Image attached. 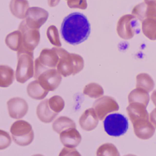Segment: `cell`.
<instances>
[{
  "label": "cell",
  "instance_id": "1",
  "mask_svg": "<svg viewBox=\"0 0 156 156\" xmlns=\"http://www.w3.org/2000/svg\"><path fill=\"white\" fill-rule=\"evenodd\" d=\"M91 33V25L84 14L73 12L63 21L61 34L65 41L71 45H77L85 41Z\"/></svg>",
  "mask_w": 156,
  "mask_h": 156
},
{
  "label": "cell",
  "instance_id": "2",
  "mask_svg": "<svg viewBox=\"0 0 156 156\" xmlns=\"http://www.w3.org/2000/svg\"><path fill=\"white\" fill-rule=\"evenodd\" d=\"M59 55L57 65L58 72L64 77L74 76L82 71L84 66L83 57L75 53H70L61 47H54Z\"/></svg>",
  "mask_w": 156,
  "mask_h": 156
},
{
  "label": "cell",
  "instance_id": "3",
  "mask_svg": "<svg viewBox=\"0 0 156 156\" xmlns=\"http://www.w3.org/2000/svg\"><path fill=\"white\" fill-rule=\"evenodd\" d=\"M18 64L15 73L17 82L24 83L34 76V53L17 52Z\"/></svg>",
  "mask_w": 156,
  "mask_h": 156
},
{
  "label": "cell",
  "instance_id": "4",
  "mask_svg": "<svg viewBox=\"0 0 156 156\" xmlns=\"http://www.w3.org/2000/svg\"><path fill=\"white\" fill-rule=\"evenodd\" d=\"M13 141L21 147L30 145L34 139V132L31 125L23 120L15 121L10 128Z\"/></svg>",
  "mask_w": 156,
  "mask_h": 156
},
{
  "label": "cell",
  "instance_id": "5",
  "mask_svg": "<svg viewBox=\"0 0 156 156\" xmlns=\"http://www.w3.org/2000/svg\"><path fill=\"white\" fill-rule=\"evenodd\" d=\"M128 119L119 113L110 114L104 121L105 131L109 136L118 137L124 135L128 129Z\"/></svg>",
  "mask_w": 156,
  "mask_h": 156
},
{
  "label": "cell",
  "instance_id": "6",
  "mask_svg": "<svg viewBox=\"0 0 156 156\" xmlns=\"http://www.w3.org/2000/svg\"><path fill=\"white\" fill-rule=\"evenodd\" d=\"M59 55L54 48L42 50L40 56L34 61V79L40 73L49 69H57Z\"/></svg>",
  "mask_w": 156,
  "mask_h": 156
},
{
  "label": "cell",
  "instance_id": "7",
  "mask_svg": "<svg viewBox=\"0 0 156 156\" xmlns=\"http://www.w3.org/2000/svg\"><path fill=\"white\" fill-rule=\"evenodd\" d=\"M19 30L21 33L23 43L21 48L18 52L34 53L41 40L40 30L28 27L24 20L20 23Z\"/></svg>",
  "mask_w": 156,
  "mask_h": 156
},
{
  "label": "cell",
  "instance_id": "8",
  "mask_svg": "<svg viewBox=\"0 0 156 156\" xmlns=\"http://www.w3.org/2000/svg\"><path fill=\"white\" fill-rule=\"evenodd\" d=\"M62 76L57 69H47L42 72L35 79L39 81L45 90L54 91L59 86Z\"/></svg>",
  "mask_w": 156,
  "mask_h": 156
},
{
  "label": "cell",
  "instance_id": "9",
  "mask_svg": "<svg viewBox=\"0 0 156 156\" xmlns=\"http://www.w3.org/2000/svg\"><path fill=\"white\" fill-rule=\"evenodd\" d=\"M49 16L45 10L38 7L30 8L25 19V23L31 29L39 30L46 22Z\"/></svg>",
  "mask_w": 156,
  "mask_h": 156
},
{
  "label": "cell",
  "instance_id": "10",
  "mask_svg": "<svg viewBox=\"0 0 156 156\" xmlns=\"http://www.w3.org/2000/svg\"><path fill=\"white\" fill-rule=\"evenodd\" d=\"M93 108L99 120H102L108 113L117 111L119 105L113 98L105 96L96 100L93 105Z\"/></svg>",
  "mask_w": 156,
  "mask_h": 156
},
{
  "label": "cell",
  "instance_id": "11",
  "mask_svg": "<svg viewBox=\"0 0 156 156\" xmlns=\"http://www.w3.org/2000/svg\"><path fill=\"white\" fill-rule=\"evenodd\" d=\"M10 117L20 119L26 115L29 110V105L26 100L20 97L11 98L7 102Z\"/></svg>",
  "mask_w": 156,
  "mask_h": 156
},
{
  "label": "cell",
  "instance_id": "12",
  "mask_svg": "<svg viewBox=\"0 0 156 156\" xmlns=\"http://www.w3.org/2000/svg\"><path fill=\"white\" fill-rule=\"evenodd\" d=\"M134 132L137 136L141 139H148L152 136L155 128L149 118L141 119L132 123Z\"/></svg>",
  "mask_w": 156,
  "mask_h": 156
},
{
  "label": "cell",
  "instance_id": "13",
  "mask_svg": "<svg viewBox=\"0 0 156 156\" xmlns=\"http://www.w3.org/2000/svg\"><path fill=\"white\" fill-rule=\"evenodd\" d=\"M99 118L93 108L86 109L80 117L79 125L81 127L86 131L95 129L98 125Z\"/></svg>",
  "mask_w": 156,
  "mask_h": 156
},
{
  "label": "cell",
  "instance_id": "14",
  "mask_svg": "<svg viewBox=\"0 0 156 156\" xmlns=\"http://www.w3.org/2000/svg\"><path fill=\"white\" fill-rule=\"evenodd\" d=\"M60 138L65 147L75 148L81 143L82 136L76 128H72L61 132Z\"/></svg>",
  "mask_w": 156,
  "mask_h": 156
},
{
  "label": "cell",
  "instance_id": "15",
  "mask_svg": "<svg viewBox=\"0 0 156 156\" xmlns=\"http://www.w3.org/2000/svg\"><path fill=\"white\" fill-rule=\"evenodd\" d=\"M36 114L39 119L44 123H51L58 114L50 108L48 99H44L39 104L36 109Z\"/></svg>",
  "mask_w": 156,
  "mask_h": 156
},
{
  "label": "cell",
  "instance_id": "16",
  "mask_svg": "<svg viewBox=\"0 0 156 156\" xmlns=\"http://www.w3.org/2000/svg\"><path fill=\"white\" fill-rule=\"evenodd\" d=\"M29 8L27 0H12L10 4V9L12 13L15 17L24 20Z\"/></svg>",
  "mask_w": 156,
  "mask_h": 156
},
{
  "label": "cell",
  "instance_id": "17",
  "mask_svg": "<svg viewBox=\"0 0 156 156\" xmlns=\"http://www.w3.org/2000/svg\"><path fill=\"white\" fill-rule=\"evenodd\" d=\"M27 92L30 97L38 100L44 99L49 92L44 88L36 79L28 84Z\"/></svg>",
  "mask_w": 156,
  "mask_h": 156
},
{
  "label": "cell",
  "instance_id": "18",
  "mask_svg": "<svg viewBox=\"0 0 156 156\" xmlns=\"http://www.w3.org/2000/svg\"><path fill=\"white\" fill-rule=\"evenodd\" d=\"M14 70L8 66H0V87H8L11 85L15 79Z\"/></svg>",
  "mask_w": 156,
  "mask_h": 156
},
{
  "label": "cell",
  "instance_id": "19",
  "mask_svg": "<svg viewBox=\"0 0 156 156\" xmlns=\"http://www.w3.org/2000/svg\"><path fill=\"white\" fill-rule=\"evenodd\" d=\"M5 43L10 49L18 52L22 45V37L21 32L18 30L9 34L5 39Z\"/></svg>",
  "mask_w": 156,
  "mask_h": 156
},
{
  "label": "cell",
  "instance_id": "20",
  "mask_svg": "<svg viewBox=\"0 0 156 156\" xmlns=\"http://www.w3.org/2000/svg\"><path fill=\"white\" fill-rule=\"evenodd\" d=\"M72 128H76L75 123L68 117H59L52 124L53 129L59 134L62 131Z\"/></svg>",
  "mask_w": 156,
  "mask_h": 156
},
{
  "label": "cell",
  "instance_id": "21",
  "mask_svg": "<svg viewBox=\"0 0 156 156\" xmlns=\"http://www.w3.org/2000/svg\"><path fill=\"white\" fill-rule=\"evenodd\" d=\"M128 99L129 104L138 103L147 107L149 101V95L146 90L137 87L129 94Z\"/></svg>",
  "mask_w": 156,
  "mask_h": 156
},
{
  "label": "cell",
  "instance_id": "22",
  "mask_svg": "<svg viewBox=\"0 0 156 156\" xmlns=\"http://www.w3.org/2000/svg\"><path fill=\"white\" fill-rule=\"evenodd\" d=\"M83 94L91 98H98L104 94V90L100 85L96 83H90L84 87Z\"/></svg>",
  "mask_w": 156,
  "mask_h": 156
},
{
  "label": "cell",
  "instance_id": "23",
  "mask_svg": "<svg viewBox=\"0 0 156 156\" xmlns=\"http://www.w3.org/2000/svg\"><path fill=\"white\" fill-rule=\"evenodd\" d=\"M47 38L49 41L55 47H61L62 43L60 41L59 32L56 26L51 25L47 30Z\"/></svg>",
  "mask_w": 156,
  "mask_h": 156
},
{
  "label": "cell",
  "instance_id": "24",
  "mask_svg": "<svg viewBox=\"0 0 156 156\" xmlns=\"http://www.w3.org/2000/svg\"><path fill=\"white\" fill-rule=\"evenodd\" d=\"M49 106L52 111L58 113L62 111L64 108L65 101L62 97L55 95L48 99Z\"/></svg>",
  "mask_w": 156,
  "mask_h": 156
},
{
  "label": "cell",
  "instance_id": "25",
  "mask_svg": "<svg viewBox=\"0 0 156 156\" xmlns=\"http://www.w3.org/2000/svg\"><path fill=\"white\" fill-rule=\"evenodd\" d=\"M12 143L11 137L9 133L1 129L0 130V150L5 149L9 147Z\"/></svg>",
  "mask_w": 156,
  "mask_h": 156
},
{
  "label": "cell",
  "instance_id": "26",
  "mask_svg": "<svg viewBox=\"0 0 156 156\" xmlns=\"http://www.w3.org/2000/svg\"><path fill=\"white\" fill-rule=\"evenodd\" d=\"M114 145L111 144H105L99 147L97 151V156H106V155H112L114 154V151L115 148Z\"/></svg>",
  "mask_w": 156,
  "mask_h": 156
},
{
  "label": "cell",
  "instance_id": "27",
  "mask_svg": "<svg viewBox=\"0 0 156 156\" xmlns=\"http://www.w3.org/2000/svg\"><path fill=\"white\" fill-rule=\"evenodd\" d=\"M67 4L71 9H85L87 8L86 0H67Z\"/></svg>",
  "mask_w": 156,
  "mask_h": 156
},
{
  "label": "cell",
  "instance_id": "28",
  "mask_svg": "<svg viewBox=\"0 0 156 156\" xmlns=\"http://www.w3.org/2000/svg\"><path fill=\"white\" fill-rule=\"evenodd\" d=\"M59 156H81V154L74 147H65L59 153Z\"/></svg>",
  "mask_w": 156,
  "mask_h": 156
},
{
  "label": "cell",
  "instance_id": "29",
  "mask_svg": "<svg viewBox=\"0 0 156 156\" xmlns=\"http://www.w3.org/2000/svg\"><path fill=\"white\" fill-rule=\"evenodd\" d=\"M150 121L155 128H156V108L151 113Z\"/></svg>",
  "mask_w": 156,
  "mask_h": 156
},
{
  "label": "cell",
  "instance_id": "30",
  "mask_svg": "<svg viewBox=\"0 0 156 156\" xmlns=\"http://www.w3.org/2000/svg\"><path fill=\"white\" fill-rule=\"evenodd\" d=\"M60 0H48V4L51 7L56 6L60 2Z\"/></svg>",
  "mask_w": 156,
  "mask_h": 156
},
{
  "label": "cell",
  "instance_id": "31",
  "mask_svg": "<svg viewBox=\"0 0 156 156\" xmlns=\"http://www.w3.org/2000/svg\"><path fill=\"white\" fill-rule=\"evenodd\" d=\"M145 3L147 5L156 6V0H144Z\"/></svg>",
  "mask_w": 156,
  "mask_h": 156
},
{
  "label": "cell",
  "instance_id": "32",
  "mask_svg": "<svg viewBox=\"0 0 156 156\" xmlns=\"http://www.w3.org/2000/svg\"><path fill=\"white\" fill-rule=\"evenodd\" d=\"M151 98L154 105L156 106V91L153 92V94L151 95Z\"/></svg>",
  "mask_w": 156,
  "mask_h": 156
}]
</instances>
